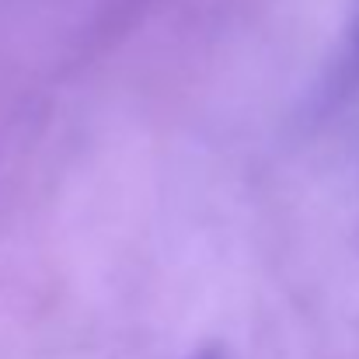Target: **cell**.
<instances>
[{
    "label": "cell",
    "mask_w": 359,
    "mask_h": 359,
    "mask_svg": "<svg viewBox=\"0 0 359 359\" xmlns=\"http://www.w3.org/2000/svg\"><path fill=\"white\" fill-rule=\"evenodd\" d=\"M346 63L353 67V74L359 70V21H356V32H353V49H349V60Z\"/></svg>",
    "instance_id": "cell-1"
}]
</instances>
